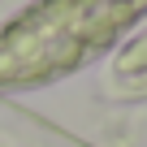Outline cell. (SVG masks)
<instances>
[{
    "instance_id": "obj_1",
    "label": "cell",
    "mask_w": 147,
    "mask_h": 147,
    "mask_svg": "<svg viewBox=\"0 0 147 147\" xmlns=\"http://www.w3.org/2000/svg\"><path fill=\"white\" fill-rule=\"evenodd\" d=\"M147 0H43L0 35V82H43L121 35Z\"/></svg>"
}]
</instances>
